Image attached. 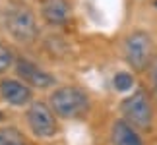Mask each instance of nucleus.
Returning a JSON list of instances; mask_svg holds the SVG:
<instances>
[{"label": "nucleus", "mask_w": 157, "mask_h": 145, "mask_svg": "<svg viewBox=\"0 0 157 145\" xmlns=\"http://www.w3.org/2000/svg\"><path fill=\"white\" fill-rule=\"evenodd\" d=\"M113 83H114L117 91H130L132 85H134V77L128 72H118V74H114Z\"/></svg>", "instance_id": "10"}, {"label": "nucleus", "mask_w": 157, "mask_h": 145, "mask_svg": "<svg viewBox=\"0 0 157 145\" xmlns=\"http://www.w3.org/2000/svg\"><path fill=\"white\" fill-rule=\"evenodd\" d=\"M0 120H4V114L2 112H0Z\"/></svg>", "instance_id": "15"}, {"label": "nucleus", "mask_w": 157, "mask_h": 145, "mask_svg": "<svg viewBox=\"0 0 157 145\" xmlns=\"http://www.w3.org/2000/svg\"><path fill=\"white\" fill-rule=\"evenodd\" d=\"M16 70H17V76L21 77L25 83H29L31 87H37V89H47L54 85V77L45 72L43 68H39L37 64L29 62L27 58H20L16 62Z\"/></svg>", "instance_id": "6"}, {"label": "nucleus", "mask_w": 157, "mask_h": 145, "mask_svg": "<svg viewBox=\"0 0 157 145\" xmlns=\"http://www.w3.org/2000/svg\"><path fill=\"white\" fill-rule=\"evenodd\" d=\"M51 110L66 120L82 118L89 110V97L80 87H60L51 95Z\"/></svg>", "instance_id": "2"}, {"label": "nucleus", "mask_w": 157, "mask_h": 145, "mask_svg": "<svg viewBox=\"0 0 157 145\" xmlns=\"http://www.w3.org/2000/svg\"><path fill=\"white\" fill-rule=\"evenodd\" d=\"M0 93L10 105L14 106H21L27 105L31 101V89H29L25 83L17 81V80H4L0 83Z\"/></svg>", "instance_id": "8"}, {"label": "nucleus", "mask_w": 157, "mask_h": 145, "mask_svg": "<svg viewBox=\"0 0 157 145\" xmlns=\"http://www.w3.org/2000/svg\"><path fill=\"white\" fill-rule=\"evenodd\" d=\"M122 116L132 128L138 130H151L153 126V106H151V99L146 91L138 89L134 91L128 99L122 101Z\"/></svg>", "instance_id": "3"}, {"label": "nucleus", "mask_w": 157, "mask_h": 145, "mask_svg": "<svg viewBox=\"0 0 157 145\" xmlns=\"http://www.w3.org/2000/svg\"><path fill=\"white\" fill-rule=\"evenodd\" d=\"M27 124L29 128H31V132L37 137H43V139H49V137L56 136V118H54V114L51 110V106H47L45 102H33L31 106L27 108Z\"/></svg>", "instance_id": "5"}, {"label": "nucleus", "mask_w": 157, "mask_h": 145, "mask_svg": "<svg viewBox=\"0 0 157 145\" xmlns=\"http://www.w3.org/2000/svg\"><path fill=\"white\" fill-rule=\"evenodd\" d=\"M70 4L66 0H43L41 2V16L51 25H62L70 20Z\"/></svg>", "instance_id": "7"}, {"label": "nucleus", "mask_w": 157, "mask_h": 145, "mask_svg": "<svg viewBox=\"0 0 157 145\" xmlns=\"http://www.w3.org/2000/svg\"><path fill=\"white\" fill-rule=\"evenodd\" d=\"M12 64H14V54H12V50L8 46L0 45V74H4Z\"/></svg>", "instance_id": "12"}, {"label": "nucleus", "mask_w": 157, "mask_h": 145, "mask_svg": "<svg viewBox=\"0 0 157 145\" xmlns=\"http://www.w3.org/2000/svg\"><path fill=\"white\" fill-rule=\"evenodd\" d=\"M149 76H151V89H153V97H155V102H157V56L151 58L149 62Z\"/></svg>", "instance_id": "13"}, {"label": "nucleus", "mask_w": 157, "mask_h": 145, "mask_svg": "<svg viewBox=\"0 0 157 145\" xmlns=\"http://www.w3.org/2000/svg\"><path fill=\"white\" fill-rule=\"evenodd\" d=\"M6 143H23V137L14 128H4L0 130V145H6Z\"/></svg>", "instance_id": "11"}, {"label": "nucleus", "mask_w": 157, "mask_h": 145, "mask_svg": "<svg viewBox=\"0 0 157 145\" xmlns=\"http://www.w3.org/2000/svg\"><path fill=\"white\" fill-rule=\"evenodd\" d=\"M6 145H23V143H6Z\"/></svg>", "instance_id": "14"}, {"label": "nucleus", "mask_w": 157, "mask_h": 145, "mask_svg": "<svg viewBox=\"0 0 157 145\" xmlns=\"http://www.w3.org/2000/svg\"><path fill=\"white\" fill-rule=\"evenodd\" d=\"M6 29L17 43H25V45L33 43L39 35L37 20H35L31 8L21 2L10 4V8L6 10Z\"/></svg>", "instance_id": "1"}, {"label": "nucleus", "mask_w": 157, "mask_h": 145, "mask_svg": "<svg viewBox=\"0 0 157 145\" xmlns=\"http://www.w3.org/2000/svg\"><path fill=\"white\" fill-rule=\"evenodd\" d=\"M111 143L113 145H144L142 137L138 136L136 128L126 122V120H117L111 130Z\"/></svg>", "instance_id": "9"}, {"label": "nucleus", "mask_w": 157, "mask_h": 145, "mask_svg": "<svg viewBox=\"0 0 157 145\" xmlns=\"http://www.w3.org/2000/svg\"><path fill=\"white\" fill-rule=\"evenodd\" d=\"M124 58L136 72L146 70L153 58V43L151 37L144 31L130 33L124 41Z\"/></svg>", "instance_id": "4"}]
</instances>
